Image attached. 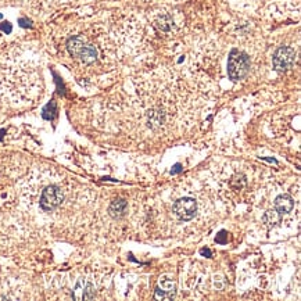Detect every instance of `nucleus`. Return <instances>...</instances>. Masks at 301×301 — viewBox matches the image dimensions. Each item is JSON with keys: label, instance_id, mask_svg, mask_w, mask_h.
Returning a JSON list of instances; mask_svg holds the SVG:
<instances>
[{"label": "nucleus", "instance_id": "1", "mask_svg": "<svg viewBox=\"0 0 301 301\" xmlns=\"http://www.w3.org/2000/svg\"><path fill=\"white\" fill-rule=\"evenodd\" d=\"M250 71V59L246 53L239 50H232L227 59V75L232 80L244 78Z\"/></svg>", "mask_w": 301, "mask_h": 301}, {"label": "nucleus", "instance_id": "2", "mask_svg": "<svg viewBox=\"0 0 301 301\" xmlns=\"http://www.w3.org/2000/svg\"><path fill=\"white\" fill-rule=\"evenodd\" d=\"M67 49L71 56L79 59L85 64H90L97 59V50L92 45L85 43V40L79 36H74L67 42Z\"/></svg>", "mask_w": 301, "mask_h": 301}, {"label": "nucleus", "instance_id": "3", "mask_svg": "<svg viewBox=\"0 0 301 301\" xmlns=\"http://www.w3.org/2000/svg\"><path fill=\"white\" fill-rule=\"evenodd\" d=\"M296 52L292 47H279L274 54V68L278 73H285L293 67Z\"/></svg>", "mask_w": 301, "mask_h": 301}, {"label": "nucleus", "instance_id": "4", "mask_svg": "<svg viewBox=\"0 0 301 301\" xmlns=\"http://www.w3.org/2000/svg\"><path fill=\"white\" fill-rule=\"evenodd\" d=\"M64 200V193L59 186H47L43 193H42V197H40V207L46 211H50V210H54L60 206L61 203Z\"/></svg>", "mask_w": 301, "mask_h": 301}, {"label": "nucleus", "instance_id": "5", "mask_svg": "<svg viewBox=\"0 0 301 301\" xmlns=\"http://www.w3.org/2000/svg\"><path fill=\"white\" fill-rule=\"evenodd\" d=\"M175 215L182 221H190L193 220L197 213V203L192 197H183L174 203Z\"/></svg>", "mask_w": 301, "mask_h": 301}, {"label": "nucleus", "instance_id": "6", "mask_svg": "<svg viewBox=\"0 0 301 301\" xmlns=\"http://www.w3.org/2000/svg\"><path fill=\"white\" fill-rule=\"evenodd\" d=\"M175 295H176V288H175L174 282L167 276L161 278L158 288L155 289L154 299H157V300H172Z\"/></svg>", "mask_w": 301, "mask_h": 301}, {"label": "nucleus", "instance_id": "7", "mask_svg": "<svg viewBox=\"0 0 301 301\" xmlns=\"http://www.w3.org/2000/svg\"><path fill=\"white\" fill-rule=\"evenodd\" d=\"M295 208V200L289 194H281L275 199V210L281 215L288 214Z\"/></svg>", "mask_w": 301, "mask_h": 301}, {"label": "nucleus", "instance_id": "8", "mask_svg": "<svg viewBox=\"0 0 301 301\" xmlns=\"http://www.w3.org/2000/svg\"><path fill=\"white\" fill-rule=\"evenodd\" d=\"M127 208V201L124 200V199H118V200H114L113 203H111V206L108 208V213H110V215H111L113 218H121V217L125 215Z\"/></svg>", "mask_w": 301, "mask_h": 301}, {"label": "nucleus", "instance_id": "9", "mask_svg": "<svg viewBox=\"0 0 301 301\" xmlns=\"http://www.w3.org/2000/svg\"><path fill=\"white\" fill-rule=\"evenodd\" d=\"M279 220H281V214L276 211V210H269V211H267L265 214L262 215V222L265 224V225H275V224H278L279 222Z\"/></svg>", "mask_w": 301, "mask_h": 301}, {"label": "nucleus", "instance_id": "10", "mask_svg": "<svg viewBox=\"0 0 301 301\" xmlns=\"http://www.w3.org/2000/svg\"><path fill=\"white\" fill-rule=\"evenodd\" d=\"M94 299V288L92 283H85L83 286V293H82V300H92Z\"/></svg>", "mask_w": 301, "mask_h": 301}, {"label": "nucleus", "instance_id": "11", "mask_svg": "<svg viewBox=\"0 0 301 301\" xmlns=\"http://www.w3.org/2000/svg\"><path fill=\"white\" fill-rule=\"evenodd\" d=\"M54 111H56V108H54V103H50V104H47L46 108H45L43 117H45L46 120H52L54 115Z\"/></svg>", "mask_w": 301, "mask_h": 301}, {"label": "nucleus", "instance_id": "12", "mask_svg": "<svg viewBox=\"0 0 301 301\" xmlns=\"http://www.w3.org/2000/svg\"><path fill=\"white\" fill-rule=\"evenodd\" d=\"M226 237H227V234L225 230H222V232H220V234L217 236V239H215V241L217 243H220V244H225L226 243Z\"/></svg>", "mask_w": 301, "mask_h": 301}, {"label": "nucleus", "instance_id": "13", "mask_svg": "<svg viewBox=\"0 0 301 301\" xmlns=\"http://www.w3.org/2000/svg\"><path fill=\"white\" fill-rule=\"evenodd\" d=\"M0 29L4 31L6 34H10L11 32V25L8 22H4V24H0Z\"/></svg>", "mask_w": 301, "mask_h": 301}, {"label": "nucleus", "instance_id": "14", "mask_svg": "<svg viewBox=\"0 0 301 301\" xmlns=\"http://www.w3.org/2000/svg\"><path fill=\"white\" fill-rule=\"evenodd\" d=\"M20 25H21V27L31 28V21H28V20H22V18H21V20H20Z\"/></svg>", "mask_w": 301, "mask_h": 301}, {"label": "nucleus", "instance_id": "15", "mask_svg": "<svg viewBox=\"0 0 301 301\" xmlns=\"http://www.w3.org/2000/svg\"><path fill=\"white\" fill-rule=\"evenodd\" d=\"M201 254L207 255V257H211V251H210L208 248H204V250H201Z\"/></svg>", "mask_w": 301, "mask_h": 301}, {"label": "nucleus", "instance_id": "16", "mask_svg": "<svg viewBox=\"0 0 301 301\" xmlns=\"http://www.w3.org/2000/svg\"><path fill=\"white\" fill-rule=\"evenodd\" d=\"M178 172H181V165H179V164L175 165V169L172 171V174H178Z\"/></svg>", "mask_w": 301, "mask_h": 301}]
</instances>
